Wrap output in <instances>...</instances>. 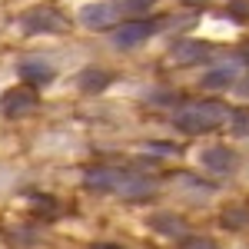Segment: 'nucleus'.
I'll return each instance as SVG.
<instances>
[{
  "instance_id": "obj_1",
  "label": "nucleus",
  "mask_w": 249,
  "mask_h": 249,
  "mask_svg": "<svg viewBox=\"0 0 249 249\" xmlns=\"http://www.w3.org/2000/svg\"><path fill=\"white\" fill-rule=\"evenodd\" d=\"M226 120H230V107H223V103H216V100L190 103V107H183L179 113L173 116L176 130H183V133H206V130L223 126Z\"/></svg>"
},
{
  "instance_id": "obj_2",
  "label": "nucleus",
  "mask_w": 249,
  "mask_h": 249,
  "mask_svg": "<svg viewBox=\"0 0 249 249\" xmlns=\"http://www.w3.org/2000/svg\"><path fill=\"white\" fill-rule=\"evenodd\" d=\"M87 186L96 193H113V196H126V199H133L140 193L150 190V183H143V179H136L130 173H116V170H90L87 173Z\"/></svg>"
},
{
  "instance_id": "obj_3",
  "label": "nucleus",
  "mask_w": 249,
  "mask_h": 249,
  "mask_svg": "<svg viewBox=\"0 0 249 249\" xmlns=\"http://www.w3.org/2000/svg\"><path fill=\"white\" fill-rule=\"evenodd\" d=\"M20 27H23L27 34H63V30L70 27V17H63L57 7L43 3V7H30V10H23Z\"/></svg>"
},
{
  "instance_id": "obj_4",
  "label": "nucleus",
  "mask_w": 249,
  "mask_h": 249,
  "mask_svg": "<svg viewBox=\"0 0 249 249\" xmlns=\"http://www.w3.org/2000/svg\"><path fill=\"white\" fill-rule=\"evenodd\" d=\"M153 34H156L153 20H123V23L113 30V43L120 47V50H133V47L143 43V40H150Z\"/></svg>"
},
{
  "instance_id": "obj_5",
  "label": "nucleus",
  "mask_w": 249,
  "mask_h": 249,
  "mask_svg": "<svg viewBox=\"0 0 249 249\" xmlns=\"http://www.w3.org/2000/svg\"><path fill=\"white\" fill-rule=\"evenodd\" d=\"M37 93L30 90V87H17V90H10V93L3 96V103H0V110H3V116H27L37 110Z\"/></svg>"
},
{
  "instance_id": "obj_6",
  "label": "nucleus",
  "mask_w": 249,
  "mask_h": 249,
  "mask_svg": "<svg viewBox=\"0 0 249 249\" xmlns=\"http://www.w3.org/2000/svg\"><path fill=\"white\" fill-rule=\"evenodd\" d=\"M116 14H120V7H113V3H87V7H80L77 17L90 30H107L116 20Z\"/></svg>"
},
{
  "instance_id": "obj_7",
  "label": "nucleus",
  "mask_w": 249,
  "mask_h": 249,
  "mask_svg": "<svg viewBox=\"0 0 249 249\" xmlns=\"http://www.w3.org/2000/svg\"><path fill=\"white\" fill-rule=\"evenodd\" d=\"M17 73L27 80V83H50V80H53V67H50L47 60L30 57V60H20L17 63Z\"/></svg>"
},
{
  "instance_id": "obj_8",
  "label": "nucleus",
  "mask_w": 249,
  "mask_h": 249,
  "mask_svg": "<svg viewBox=\"0 0 249 249\" xmlns=\"http://www.w3.org/2000/svg\"><path fill=\"white\" fill-rule=\"evenodd\" d=\"M107 83H110V77H107V73H96V67H90V70L80 77V87H83V90H100V87H107Z\"/></svg>"
},
{
  "instance_id": "obj_9",
  "label": "nucleus",
  "mask_w": 249,
  "mask_h": 249,
  "mask_svg": "<svg viewBox=\"0 0 249 249\" xmlns=\"http://www.w3.org/2000/svg\"><path fill=\"white\" fill-rule=\"evenodd\" d=\"M206 53V47H173L170 50V60H176V63H183V60H196V57H203Z\"/></svg>"
}]
</instances>
